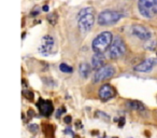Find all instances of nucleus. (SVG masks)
<instances>
[{
    "mask_svg": "<svg viewBox=\"0 0 157 138\" xmlns=\"http://www.w3.org/2000/svg\"><path fill=\"white\" fill-rule=\"evenodd\" d=\"M144 48H145L146 50H150V51L155 50V48H156V41H155V40H147V41H146V44L144 45Z\"/></svg>",
    "mask_w": 157,
    "mask_h": 138,
    "instance_id": "18",
    "label": "nucleus"
},
{
    "mask_svg": "<svg viewBox=\"0 0 157 138\" xmlns=\"http://www.w3.org/2000/svg\"><path fill=\"white\" fill-rule=\"evenodd\" d=\"M90 13H94V9H93L92 7L83 8V9H81V10H80V11H78V15H76V18H81V16L86 15V14H90Z\"/></svg>",
    "mask_w": 157,
    "mask_h": 138,
    "instance_id": "15",
    "label": "nucleus"
},
{
    "mask_svg": "<svg viewBox=\"0 0 157 138\" xmlns=\"http://www.w3.org/2000/svg\"><path fill=\"white\" fill-rule=\"evenodd\" d=\"M59 69H60V71H63V73H71L72 71H73V68L65 63L59 65Z\"/></svg>",
    "mask_w": 157,
    "mask_h": 138,
    "instance_id": "16",
    "label": "nucleus"
},
{
    "mask_svg": "<svg viewBox=\"0 0 157 138\" xmlns=\"http://www.w3.org/2000/svg\"><path fill=\"white\" fill-rule=\"evenodd\" d=\"M37 107H38V109H39V111L41 112L42 116H50L51 114L53 113V110H54L52 101H44V99H42V98H40L39 101H38Z\"/></svg>",
    "mask_w": 157,
    "mask_h": 138,
    "instance_id": "11",
    "label": "nucleus"
},
{
    "mask_svg": "<svg viewBox=\"0 0 157 138\" xmlns=\"http://www.w3.org/2000/svg\"><path fill=\"white\" fill-rule=\"evenodd\" d=\"M24 96L26 97L28 101H33V92H29V91H26V92H24Z\"/></svg>",
    "mask_w": 157,
    "mask_h": 138,
    "instance_id": "21",
    "label": "nucleus"
},
{
    "mask_svg": "<svg viewBox=\"0 0 157 138\" xmlns=\"http://www.w3.org/2000/svg\"><path fill=\"white\" fill-rule=\"evenodd\" d=\"M126 53V45L124 40L121 37H116L113 39V42L109 48V56L112 59H118Z\"/></svg>",
    "mask_w": 157,
    "mask_h": 138,
    "instance_id": "4",
    "label": "nucleus"
},
{
    "mask_svg": "<svg viewBox=\"0 0 157 138\" xmlns=\"http://www.w3.org/2000/svg\"><path fill=\"white\" fill-rule=\"evenodd\" d=\"M113 42V35L110 31H103L97 35L92 42V49L95 53H105Z\"/></svg>",
    "mask_w": 157,
    "mask_h": 138,
    "instance_id": "1",
    "label": "nucleus"
},
{
    "mask_svg": "<svg viewBox=\"0 0 157 138\" xmlns=\"http://www.w3.org/2000/svg\"><path fill=\"white\" fill-rule=\"evenodd\" d=\"M131 34L135 37H137L138 39L143 40V41H147L152 37L151 31L143 25H135V26H132L131 27Z\"/></svg>",
    "mask_w": 157,
    "mask_h": 138,
    "instance_id": "8",
    "label": "nucleus"
},
{
    "mask_svg": "<svg viewBox=\"0 0 157 138\" xmlns=\"http://www.w3.org/2000/svg\"><path fill=\"white\" fill-rule=\"evenodd\" d=\"M65 133H66V134H70V135H71V136H73V133H72V132L70 131V128H67V129H66Z\"/></svg>",
    "mask_w": 157,
    "mask_h": 138,
    "instance_id": "25",
    "label": "nucleus"
},
{
    "mask_svg": "<svg viewBox=\"0 0 157 138\" xmlns=\"http://www.w3.org/2000/svg\"><path fill=\"white\" fill-rule=\"evenodd\" d=\"M55 49V40L52 36L45 35L44 37H42L41 39V44L39 46V52L44 56H48L53 53Z\"/></svg>",
    "mask_w": 157,
    "mask_h": 138,
    "instance_id": "7",
    "label": "nucleus"
},
{
    "mask_svg": "<svg viewBox=\"0 0 157 138\" xmlns=\"http://www.w3.org/2000/svg\"><path fill=\"white\" fill-rule=\"evenodd\" d=\"M38 8H36V10H33V12L30 13L31 16H37L38 14H39V10H37Z\"/></svg>",
    "mask_w": 157,
    "mask_h": 138,
    "instance_id": "24",
    "label": "nucleus"
},
{
    "mask_svg": "<svg viewBox=\"0 0 157 138\" xmlns=\"http://www.w3.org/2000/svg\"><path fill=\"white\" fill-rule=\"evenodd\" d=\"M76 20H78V26L81 34H87L93 28V26H94L95 15L94 13H90L76 18Z\"/></svg>",
    "mask_w": 157,
    "mask_h": 138,
    "instance_id": "6",
    "label": "nucleus"
},
{
    "mask_svg": "<svg viewBox=\"0 0 157 138\" xmlns=\"http://www.w3.org/2000/svg\"><path fill=\"white\" fill-rule=\"evenodd\" d=\"M63 111H65V108H61V109H58V110H57V113H56V116H57V118H59V116H60L61 114L63 113Z\"/></svg>",
    "mask_w": 157,
    "mask_h": 138,
    "instance_id": "22",
    "label": "nucleus"
},
{
    "mask_svg": "<svg viewBox=\"0 0 157 138\" xmlns=\"http://www.w3.org/2000/svg\"><path fill=\"white\" fill-rule=\"evenodd\" d=\"M115 68L113 66L105 65L103 67L97 69L94 75V78H93V82L94 83H99V82H102L107 79H110V78L115 76Z\"/></svg>",
    "mask_w": 157,
    "mask_h": 138,
    "instance_id": "5",
    "label": "nucleus"
},
{
    "mask_svg": "<svg viewBox=\"0 0 157 138\" xmlns=\"http://www.w3.org/2000/svg\"><path fill=\"white\" fill-rule=\"evenodd\" d=\"M95 116H96V118H99V119H102V120H105V121H110L109 114L105 113V112H102V111H96Z\"/></svg>",
    "mask_w": 157,
    "mask_h": 138,
    "instance_id": "19",
    "label": "nucleus"
},
{
    "mask_svg": "<svg viewBox=\"0 0 157 138\" xmlns=\"http://www.w3.org/2000/svg\"><path fill=\"white\" fill-rule=\"evenodd\" d=\"M71 120H72V118L70 116H67L65 119H63V121H65V123H67V124H70L71 123Z\"/></svg>",
    "mask_w": 157,
    "mask_h": 138,
    "instance_id": "23",
    "label": "nucleus"
},
{
    "mask_svg": "<svg viewBox=\"0 0 157 138\" xmlns=\"http://www.w3.org/2000/svg\"><path fill=\"white\" fill-rule=\"evenodd\" d=\"M28 116H29V118H31V116H33V110H29V111H28Z\"/></svg>",
    "mask_w": 157,
    "mask_h": 138,
    "instance_id": "27",
    "label": "nucleus"
},
{
    "mask_svg": "<svg viewBox=\"0 0 157 138\" xmlns=\"http://www.w3.org/2000/svg\"><path fill=\"white\" fill-rule=\"evenodd\" d=\"M123 16H124L123 13L115 10H105L99 13L97 23L99 26H110V25L116 24L118 21L122 20Z\"/></svg>",
    "mask_w": 157,
    "mask_h": 138,
    "instance_id": "2",
    "label": "nucleus"
},
{
    "mask_svg": "<svg viewBox=\"0 0 157 138\" xmlns=\"http://www.w3.org/2000/svg\"><path fill=\"white\" fill-rule=\"evenodd\" d=\"M28 129L30 133L37 134L38 131H39V126H38L37 124H30V125H28Z\"/></svg>",
    "mask_w": 157,
    "mask_h": 138,
    "instance_id": "20",
    "label": "nucleus"
},
{
    "mask_svg": "<svg viewBox=\"0 0 157 138\" xmlns=\"http://www.w3.org/2000/svg\"><path fill=\"white\" fill-rule=\"evenodd\" d=\"M157 63V59L154 58V57H151V58H147L145 61H143L142 63H140L139 65H137L135 67V70L138 71V73H150V71L153 70V68L155 67Z\"/></svg>",
    "mask_w": 157,
    "mask_h": 138,
    "instance_id": "9",
    "label": "nucleus"
},
{
    "mask_svg": "<svg viewBox=\"0 0 157 138\" xmlns=\"http://www.w3.org/2000/svg\"><path fill=\"white\" fill-rule=\"evenodd\" d=\"M78 73L82 78H87L90 73V66L87 63H82L78 67Z\"/></svg>",
    "mask_w": 157,
    "mask_h": 138,
    "instance_id": "14",
    "label": "nucleus"
},
{
    "mask_svg": "<svg viewBox=\"0 0 157 138\" xmlns=\"http://www.w3.org/2000/svg\"><path fill=\"white\" fill-rule=\"evenodd\" d=\"M48 22L50 23L51 25H56L57 21H58V18H57V14L56 13H51L48 15Z\"/></svg>",
    "mask_w": 157,
    "mask_h": 138,
    "instance_id": "17",
    "label": "nucleus"
},
{
    "mask_svg": "<svg viewBox=\"0 0 157 138\" xmlns=\"http://www.w3.org/2000/svg\"><path fill=\"white\" fill-rule=\"evenodd\" d=\"M42 10H43L44 12H48V6H43V7H42Z\"/></svg>",
    "mask_w": 157,
    "mask_h": 138,
    "instance_id": "26",
    "label": "nucleus"
},
{
    "mask_svg": "<svg viewBox=\"0 0 157 138\" xmlns=\"http://www.w3.org/2000/svg\"><path fill=\"white\" fill-rule=\"evenodd\" d=\"M98 95L101 101H107L115 96V90H114L113 86L110 85V84H103V85L99 89Z\"/></svg>",
    "mask_w": 157,
    "mask_h": 138,
    "instance_id": "10",
    "label": "nucleus"
},
{
    "mask_svg": "<svg viewBox=\"0 0 157 138\" xmlns=\"http://www.w3.org/2000/svg\"><path fill=\"white\" fill-rule=\"evenodd\" d=\"M105 66V55L103 53H95L92 57V67L94 69H99V68Z\"/></svg>",
    "mask_w": 157,
    "mask_h": 138,
    "instance_id": "12",
    "label": "nucleus"
},
{
    "mask_svg": "<svg viewBox=\"0 0 157 138\" xmlns=\"http://www.w3.org/2000/svg\"><path fill=\"white\" fill-rule=\"evenodd\" d=\"M126 105L129 109L136 110V111H143V110H145V107H144L143 104L138 101H128Z\"/></svg>",
    "mask_w": 157,
    "mask_h": 138,
    "instance_id": "13",
    "label": "nucleus"
},
{
    "mask_svg": "<svg viewBox=\"0 0 157 138\" xmlns=\"http://www.w3.org/2000/svg\"><path fill=\"white\" fill-rule=\"evenodd\" d=\"M138 9L143 18H155V15H157V0H139Z\"/></svg>",
    "mask_w": 157,
    "mask_h": 138,
    "instance_id": "3",
    "label": "nucleus"
}]
</instances>
